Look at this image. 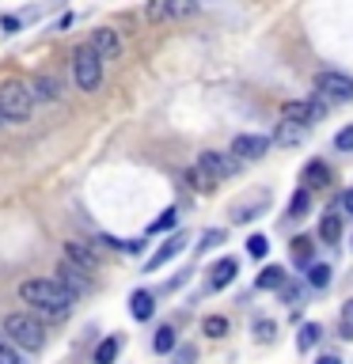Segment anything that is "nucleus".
Listing matches in <instances>:
<instances>
[{"mask_svg":"<svg viewBox=\"0 0 353 364\" xmlns=\"http://www.w3.org/2000/svg\"><path fill=\"white\" fill-rule=\"evenodd\" d=\"M19 300L27 304V311H34L38 318H50V323H57V318H68V311H73V304H76V296L65 292L53 277H31V281L19 284Z\"/></svg>","mask_w":353,"mask_h":364,"instance_id":"f257e3e1","label":"nucleus"},{"mask_svg":"<svg viewBox=\"0 0 353 364\" xmlns=\"http://www.w3.org/2000/svg\"><path fill=\"white\" fill-rule=\"evenodd\" d=\"M0 330L27 353H38L46 346V323L34 311H8L4 323H0Z\"/></svg>","mask_w":353,"mask_h":364,"instance_id":"f03ea898","label":"nucleus"},{"mask_svg":"<svg viewBox=\"0 0 353 364\" xmlns=\"http://www.w3.org/2000/svg\"><path fill=\"white\" fill-rule=\"evenodd\" d=\"M0 110H4V122H8V125H23V122H31L34 95H31V84H27V80L8 76L4 84H0Z\"/></svg>","mask_w":353,"mask_h":364,"instance_id":"7ed1b4c3","label":"nucleus"},{"mask_svg":"<svg viewBox=\"0 0 353 364\" xmlns=\"http://www.w3.org/2000/svg\"><path fill=\"white\" fill-rule=\"evenodd\" d=\"M73 84L80 91H95L102 84V57L88 42H80L73 50Z\"/></svg>","mask_w":353,"mask_h":364,"instance_id":"20e7f679","label":"nucleus"},{"mask_svg":"<svg viewBox=\"0 0 353 364\" xmlns=\"http://www.w3.org/2000/svg\"><path fill=\"white\" fill-rule=\"evenodd\" d=\"M315 95L327 102H349L353 99V76L338 68H319L315 73Z\"/></svg>","mask_w":353,"mask_h":364,"instance_id":"39448f33","label":"nucleus"},{"mask_svg":"<svg viewBox=\"0 0 353 364\" xmlns=\"http://www.w3.org/2000/svg\"><path fill=\"white\" fill-rule=\"evenodd\" d=\"M327 107H330V102L319 99V95H312V99H289L281 107V122H296V125H307V129H312V125L327 114Z\"/></svg>","mask_w":353,"mask_h":364,"instance_id":"423d86ee","label":"nucleus"},{"mask_svg":"<svg viewBox=\"0 0 353 364\" xmlns=\"http://www.w3.org/2000/svg\"><path fill=\"white\" fill-rule=\"evenodd\" d=\"M198 167H201L213 182H224V178H232L243 164H239L232 152H221V148H205V152L198 156Z\"/></svg>","mask_w":353,"mask_h":364,"instance_id":"0eeeda50","label":"nucleus"},{"mask_svg":"<svg viewBox=\"0 0 353 364\" xmlns=\"http://www.w3.org/2000/svg\"><path fill=\"white\" fill-rule=\"evenodd\" d=\"M88 46L102 57V65L107 61H118V57L125 53V42H122V34L114 31V27H95L88 34Z\"/></svg>","mask_w":353,"mask_h":364,"instance_id":"6e6552de","label":"nucleus"},{"mask_svg":"<svg viewBox=\"0 0 353 364\" xmlns=\"http://www.w3.org/2000/svg\"><path fill=\"white\" fill-rule=\"evenodd\" d=\"M273 148L270 136H262V133H239L232 136V156L239 159V164H255V159H262Z\"/></svg>","mask_w":353,"mask_h":364,"instance_id":"1a4fd4ad","label":"nucleus"},{"mask_svg":"<svg viewBox=\"0 0 353 364\" xmlns=\"http://www.w3.org/2000/svg\"><path fill=\"white\" fill-rule=\"evenodd\" d=\"M53 281L61 284L65 292H73V296H88V292H91V277H88V269L73 266L68 258H61V262H57V269H53Z\"/></svg>","mask_w":353,"mask_h":364,"instance_id":"9d476101","label":"nucleus"},{"mask_svg":"<svg viewBox=\"0 0 353 364\" xmlns=\"http://www.w3.org/2000/svg\"><path fill=\"white\" fill-rule=\"evenodd\" d=\"M61 255L73 262V266L88 269V273L99 269V250H95V243H84V239H65V243H61Z\"/></svg>","mask_w":353,"mask_h":364,"instance_id":"9b49d317","label":"nucleus"},{"mask_svg":"<svg viewBox=\"0 0 353 364\" xmlns=\"http://www.w3.org/2000/svg\"><path fill=\"white\" fill-rule=\"evenodd\" d=\"M239 277V262L232 258V255H224V258H216L213 262V269H209V292H221V289H228Z\"/></svg>","mask_w":353,"mask_h":364,"instance_id":"f8f14e48","label":"nucleus"},{"mask_svg":"<svg viewBox=\"0 0 353 364\" xmlns=\"http://www.w3.org/2000/svg\"><path fill=\"white\" fill-rule=\"evenodd\" d=\"M327 182H330V167L323 164V159H307L304 171H300V186L307 193H315V190H323Z\"/></svg>","mask_w":353,"mask_h":364,"instance_id":"ddd939ff","label":"nucleus"},{"mask_svg":"<svg viewBox=\"0 0 353 364\" xmlns=\"http://www.w3.org/2000/svg\"><path fill=\"white\" fill-rule=\"evenodd\" d=\"M31 95H34V102H61V84H57V76L38 73L31 80Z\"/></svg>","mask_w":353,"mask_h":364,"instance_id":"4468645a","label":"nucleus"},{"mask_svg":"<svg viewBox=\"0 0 353 364\" xmlns=\"http://www.w3.org/2000/svg\"><path fill=\"white\" fill-rule=\"evenodd\" d=\"M182 247H186V235H182V232H175V235H171V239H167L164 247L156 250L152 258L144 262V269H159V266H167V262L175 258V255H182Z\"/></svg>","mask_w":353,"mask_h":364,"instance_id":"2eb2a0df","label":"nucleus"},{"mask_svg":"<svg viewBox=\"0 0 353 364\" xmlns=\"http://www.w3.org/2000/svg\"><path fill=\"white\" fill-rule=\"evenodd\" d=\"M307 136V125H296V122H278V129H273L270 141L278 144V148H293V144H300Z\"/></svg>","mask_w":353,"mask_h":364,"instance_id":"dca6fc26","label":"nucleus"},{"mask_svg":"<svg viewBox=\"0 0 353 364\" xmlns=\"http://www.w3.org/2000/svg\"><path fill=\"white\" fill-rule=\"evenodd\" d=\"M130 315L137 318V323H148V318L156 315V296L148 292V289H137L130 296Z\"/></svg>","mask_w":353,"mask_h":364,"instance_id":"f3484780","label":"nucleus"},{"mask_svg":"<svg viewBox=\"0 0 353 364\" xmlns=\"http://www.w3.org/2000/svg\"><path fill=\"white\" fill-rule=\"evenodd\" d=\"M319 239H323L327 247L342 243V216L338 213H323V216H319Z\"/></svg>","mask_w":353,"mask_h":364,"instance_id":"a211bd4d","label":"nucleus"},{"mask_svg":"<svg viewBox=\"0 0 353 364\" xmlns=\"http://www.w3.org/2000/svg\"><path fill=\"white\" fill-rule=\"evenodd\" d=\"M285 281H289V273H285L281 266H262L258 277H255V289H262V292H273V289H278V292H281Z\"/></svg>","mask_w":353,"mask_h":364,"instance_id":"6ab92c4d","label":"nucleus"},{"mask_svg":"<svg viewBox=\"0 0 353 364\" xmlns=\"http://www.w3.org/2000/svg\"><path fill=\"white\" fill-rule=\"evenodd\" d=\"M307 213H312V193H307L304 186H296L289 193V216H293V220H304Z\"/></svg>","mask_w":353,"mask_h":364,"instance_id":"aec40b11","label":"nucleus"},{"mask_svg":"<svg viewBox=\"0 0 353 364\" xmlns=\"http://www.w3.org/2000/svg\"><path fill=\"white\" fill-rule=\"evenodd\" d=\"M266 205H270L266 193H262V198H255V201H247V205H239V209H232V224H251L262 209H266Z\"/></svg>","mask_w":353,"mask_h":364,"instance_id":"412c9836","label":"nucleus"},{"mask_svg":"<svg viewBox=\"0 0 353 364\" xmlns=\"http://www.w3.org/2000/svg\"><path fill=\"white\" fill-rule=\"evenodd\" d=\"M152 349H156V353H175V349H179L175 326H171V323H167V326H159V330H156V338H152Z\"/></svg>","mask_w":353,"mask_h":364,"instance_id":"4be33fe9","label":"nucleus"},{"mask_svg":"<svg viewBox=\"0 0 353 364\" xmlns=\"http://www.w3.org/2000/svg\"><path fill=\"white\" fill-rule=\"evenodd\" d=\"M118 349H122V338H118V334L102 338L99 346H95V364H114V357H118Z\"/></svg>","mask_w":353,"mask_h":364,"instance_id":"5701e85b","label":"nucleus"},{"mask_svg":"<svg viewBox=\"0 0 353 364\" xmlns=\"http://www.w3.org/2000/svg\"><path fill=\"white\" fill-rule=\"evenodd\" d=\"M175 228H179V209H175V205H171V209H164V213H159L152 224H148V235H159V232H175Z\"/></svg>","mask_w":353,"mask_h":364,"instance_id":"b1692460","label":"nucleus"},{"mask_svg":"<svg viewBox=\"0 0 353 364\" xmlns=\"http://www.w3.org/2000/svg\"><path fill=\"white\" fill-rule=\"evenodd\" d=\"M319 338H323V326L319 323H300V334H296V346H300L304 353L319 346Z\"/></svg>","mask_w":353,"mask_h":364,"instance_id":"393cba45","label":"nucleus"},{"mask_svg":"<svg viewBox=\"0 0 353 364\" xmlns=\"http://www.w3.org/2000/svg\"><path fill=\"white\" fill-rule=\"evenodd\" d=\"M307 284H312V289H319V292H327V289H330V266H323V262H312V266H307Z\"/></svg>","mask_w":353,"mask_h":364,"instance_id":"a878e982","label":"nucleus"},{"mask_svg":"<svg viewBox=\"0 0 353 364\" xmlns=\"http://www.w3.org/2000/svg\"><path fill=\"white\" fill-rule=\"evenodd\" d=\"M144 19L148 23H171V0H148V4H144Z\"/></svg>","mask_w":353,"mask_h":364,"instance_id":"bb28decb","label":"nucleus"},{"mask_svg":"<svg viewBox=\"0 0 353 364\" xmlns=\"http://www.w3.org/2000/svg\"><path fill=\"white\" fill-rule=\"evenodd\" d=\"M312 239H307V235H296L293 239V243H289V255L296 258V262H300V266H312Z\"/></svg>","mask_w":353,"mask_h":364,"instance_id":"cd10ccee","label":"nucleus"},{"mask_svg":"<svg viewBox=\"0 0 353 364\" xmlns=\"http://www.w3.org/2000/svg\"><path fill=\"white\" fill-rule=\"evenodd\" d=\"M338 338H342V341H353V300L342 304V315H338Z\"/></svg>","mask_w":353,"mask_h":364,"instance_id":"c85d7f7f","label":"nucleus"},{"mask_svg":"<svg viewBox=\"0 0 353 364\" xmlns=\"http://www.w3.org/2000/svg\"><path fill=\"white\" fill-rule=\"evenodd\" d=\"M0 364H23V357H19V346L11 341L4 330H0Z\"/></svg>","mask_w":353,"mask_h":364,"instance_id":"c756f323","label":"nucleus"},{"mask_svg":"<svg viewBox=\"0 0 353 364\" xmlns=\"http://www.w3.org/2000/svg\"><path fill=\"white\" fill-rule=\"evenodd\" d=\"M201 334H205V338H213V341H216V338H224V334H228V318H224V315H209V318L201 323Z\"/></svg>","mask_w":353,"mask_h":364,"instance_id":"7c9ffc66","label":"nucleus"},{"mask_svg":"<svg viewBox=\"0 0 353 364\" xmlns=\"http://www.w3.org/2000/svg\"><path fill=\"white\" fill-rule=\"evenodd\" d=\"M201 0H171V19H190L198 16Z\"/></svg>","mask_w":353,"mask_h":364,"instance_id":"2f4dec72","label":"nucleus"},{"mask_svg":"<svg viewBox=\"0 0 353 364\" xmlns=\"http://www.w3.org/2000/svg\"><path fill=\"white\" fill-rule=\"evenodd\" d=\"M247 255H251V258H266V255H270V239L262 235V232L247 235Z\"/></svg>","mask_w":353,"mask_h":364,"instance_id":"473e14b6","label":"nucleus"},{"mask_svg":"<svg viewBox=\"0 0 353 364\" xmlns=\"http://www.w3.org/2000/svg\"><path fill=\"white\" fill-rule=\"evenodd\" d=\"M186 182H190V186H194V190H205V193H209V190L216 186V182H213L209 175H205V171H201L198 164H194V167L186 171Z\"/></svg>","mask_w":353,"mask_h":364,"instance_id":"72a5a7b5","label":"nucleus"},{"mask_svg":"<svg viewBox=\"0 0 353 364\" xmlns=\"http://www.w3.org/2000/svg\"><path fill=\"white\" fill-rule=\"evenodd\" d=\"M221 243H224V228H209V232H201V239H198V255H201V250L221 247Z\"/></svg>","mask_w":353,"mask_h":364,"instance_id":"f704fd0d","label":"nucleus"},{"mask_svg":"<svg viewBox=\"0 0 353 364\" xmlns=\"http://www.w3.org/2000/svg\"><path fill=\"white\" fill-rule=\"evenodd\" d=\"M334 148L338 152H353V125H346V129L334 133Z\"/></svg>","mask_w":353,"mask_h":364,"instance_id":"c9c22d12","label":"nucleus"},{"mask_svg":"<svg viewBox=\"0 0 353 364\" xmlns=\"http://www.w3.org/2000/svg\"><path fill=\"white\" fill-rule=\"evenodd\" d=\"M300 296H304V292H300V284H289V281L281 284V300L289 304V307H293V304H300Z\"/></svg>","mask_w":353,"mask_h":364,"instance_id":"e433bc0d","label":"nucleus"},{"mask_svg":"<svg viewBox=\"0 0 353 364\" xmlns=\"http://www.w3.org/2000/svg\"><path fill=\"white\" fill-rule=\"evenodd\" d=\"M255 338L258 341H270L273 338V323H270V318H255Z\"/></svg>","mask_w":353,"mask_h":364,"instance_id":"4c0bfd02","label":"nucleus"},{"mask_svg":"<svg viewBox=\"0 0 353 364\" xmlns=\"http://www.w3.org/2000/svg\"><path fill=\"white\" fill-rule=\"evenodd\" d=\"M0 27H4L8 34H16V31H23V19H16V16H4V19H0Z\"/></svg>","mask_w":353,"mask_h":364,"instance_id":"58836bf2","label":"nucleus"},{"mask_svg":"<svg viewBox=\"0 0 353 364\" xmlns=\"http://www.w3.org/2000/svg\"><path fill=\"white\" fill-rule=\"evenodd\" d=\"M338 205H342V213H349V216H353V186L342 193V201H338Z\"/></svg>","mask_w":353,"mask_h":364,"instance_id":"ea45409f","label":"nucleus"},{"mask_svg":"<svg viewBox=\"0 0 353 364\" xmlns=\"http://www.w3.org/2000/svg\"><path fill=\"white\" fill-rule=\"evenodd\" d=\"M179 364H194V349H190V346L179 349Z\"/></svg>","mask_w":353,"mask_h":364,"instance_id":"a19ab883","label":"nucleus"},{"mask_svg":"<svg viewBox=\"0 0 353 364\" xmlns=\"http://www.w3.org/2000/svg\"><path fill=\"white\" fill-rule=\"evenodd\" d=\"M315 364H342V357H334V353H323V357H319Z\"/></svg>","mask_w":353,"mask_h":364,"instance_id":"79ce46f5","label":"nucleus"},{"mask_svg":"<svg viewBox=\"0 0 353 364\" xmlns=\"http://www.w3.org/2000/svg\"><path fill=\"white\" fill-rule=\"evenodd\" d=\"M0 125H8V122H4V110H0Z\"/></svg>","mask_w":353,"mask_h":364,"instance_id":"37998d69","label":"nucleus"}]
</instances>
